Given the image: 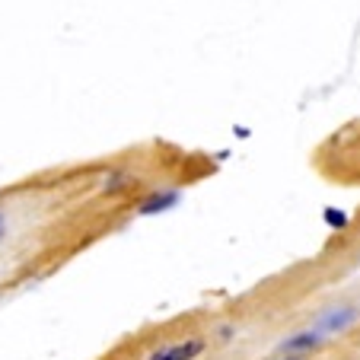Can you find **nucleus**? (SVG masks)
Returning a JSON list of instances; mask_svg holds the SVG:
<instances>
[{
    "instance_id": "obj_7",
    "label": "nucleus",
    "mask_w": 360,
    "mask_h": 360,
    "mask_svg": "<svg viewBox=\"0 0 360 360\" xmlns=\"http://www.w3.org/2000/svg\"><path fill=\"white\" fill-rule=\"evenodd\" d=\"M7 236V217H4V211H0V239Z\"/></svg>"
},
{
    "instance_id": "obj_5",
    "label": "nucleus",
    "mask_w": 360,
    "mask_h": 360,
    "mask_svg": "<svg viewBox=\"0 0 360 360\" xmlns=\"http://www.w3.org/2000/svg\"><path fill=\"white\" fill-rule=\"evenodd\" d=\"M131 182H134V176H131L128 169H105L99 176V191L102 195H118V191H124Z\"/></svg>"
},
{
    "instance_id": "obj_6",
    "label": "nucleus",
    "mask_w": 360,
    "mask_h": 360,
    "mask_svg": "<svg viewBox=\"0 0 360 360\" xmlns=\"http://www.w3.org/2000/svg\"><path fill=\"white\" fill-rule=\"evenodd\" d=\"M326 224L332 226V230H345V226H347V214H345V211H335V207H328V211H326Z\"/></svg>"
},
{
    "instance_id": "obj_4",
    "label": "nucleus",
    "mask_w": 360,
    "mask_h": 360,
    "mask_svg": "<svg viewBox=\"0 0 360 360\" xmlns=\"http://www.w3.org/2000/svg\"><path fill=\"white\" fill-rule=\"evenodd\" d=\"M204 347H207L204 338H182V341H172V345L157 347L147 360H198L204 354Z\"/></svg>"
},
{
    "instance_id": "obj_3",
    "label": "nucleus",
    "mask_w": 360,
    "mask_h": 360,
    "mask_svg": "<svg viewBox=\"0 0 360 360\" xmlns=\"http://www.w3.org/2000/svg\"><path fill=\"white\" fill-rule=\"evenodd\" d=\"M179 201H182V191L179 188H157V191H150V195H143L141 201L134 204V214H141V217H153V214H163V211H169V207H176Z\"/></svg>"
},
{
    "instance_id": "obj_2",
    "label": "nucleus",
    "mask_w": 360,
    "mask_h": 360,
    "mask_svg": "<svg viewBox=\"0 0 360 360\" xmlns=\"http://www.w3.org/2000/svg\"><path fill=\"white\" fill-rule=\"evenodd\" d=\"M328 345V338L322 332H316L313 326L309 328H300V332L287 335L284 341L278 345V354H287V357H313L316 351Z\"/></svg>"
},
{
    "instance_id": "obj_1",
    "label": "nucleus",
    "mask_w": 360,
    "mask_h": 360,
    "mask_svg": "<svg viewBox=\"0 0 360 360\" xmlns=\"http://www.w3.org/2000/svg\"><path fill=\"white\" fill-rule=\"evenodd\" d=\"M357 322H360V306L335 303V306H328V309H322V313L316 316L313 328L316 332H322L326 338H341V335H347Z\"/></svg>"
},
{
    "instance_id": "obj_8",
    "label": "nucleus",
    "mask_w": 360,
    "mask_h": 360,
    "mask_svg": "<svg viewBox=\"0 0 360 360\" xmlns=\"http://www.w3.org/2000/svg\"><path fill=\"white\" fill-rule=\"evenodd\" d=\"M271 360H313V357H287V354H274Z\"/></svg>"
}]
</instances>
